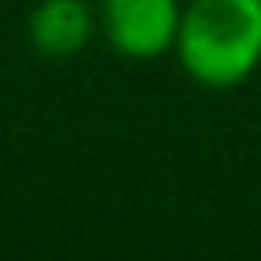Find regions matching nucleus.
<instances>
[{
  "instance_id": "f257e3e1",
  "label": "nucleus",
  "mask_w": 261,
  "mask_h": 261,
  "mask_svg": "<svg viewBox=\"0 0 261 261\" xmlns=\"http://www.w3.org/2000/svg\"><path fill=\"white\" fill-rule=\"evenodd\" d=\"M179 68L204 90H236L261 68V0H186Z\"/></svg>"
},
{
  "instance_id": "f03ea898",
  "label": "nucleus",
  "mask_w": 261,
  "mask_h": 261,
  "mask_svg": "<svg viewBox=\"0 0 261 261\" xmlns=\"http://www.w3.org/2000/svg\"><path fill=\"white\" fill-rule=\"evenodd\" d=\"M182 0H100L97 33L125 61H158L175 50Z\"/></svg>"
},
{
  "instance_id": "7ed1b4c3",
  "label": "nucleus",
  "mask_w": 261,
  "mask_h": 261,
  "mask_svg": "<svg viewBox=\"0 0 261 261\" xmlns=\"http://www.w3.org/2000/svg\"><path fill=\"white\" fill-rule=\"evenodd\" d=\"M25 33L40 58L68 61L97 36V8H90V0H36Z\"/></svg>"
}]
</instances>
